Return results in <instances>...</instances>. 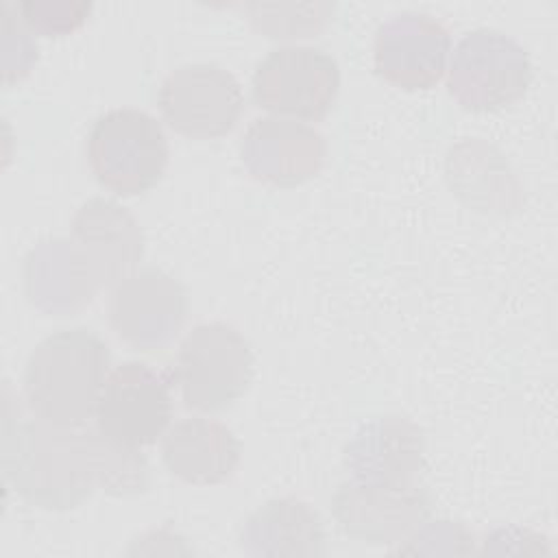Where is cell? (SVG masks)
Here are the masks:
<instances>
[{
	"mask_svg": "<svg viewBox=\"0 0 558 558\" xmlns=\"http://www.w3.org/2000/svg\"><path fill=\"white\" fill-rule=\"evenodd\" d=\"M157 102L163 120L192 140L229 133L244 107L240 81L211 61L183 63L161 81Z\"/></svg>",
	"mask_w": 558,
	"mask_h": 558,
	"instance_id": "7",
	"label": "cell"
},
{
	"mask_svg": "<svg viewBox=\"0 0 558 558\" xmlns=\"http://www.w3.org/2000/svg\"><path fill=\"white\" fill-rule=\"evenodd\" d=\"M451 50L449 31L421 11H401L379 24L373 41L375 70L403 89H429L440 81Z\"/></svg>",
	"mask_w": 558,
	"mask_h": 558,
	"instance_id": "11",
	"label": "cell"
},
{
	"mask_svg": "<svg viewBox=\"0 0 558 558\" xmlns=\"http://www.w3.org/2000/svg\"><path fill=\"white\" fill-rule=\"evenodd\" d=\"M2 469L7 482L33 506L68 510L98 486L94 429L59 427L41 418L4 416Z\"/></svg>",
	"mask_w": 558,
	"mask_h": 558,
	"instance_id": "1",
	"label": "cell"
},
{
	"mask_svg": "<svg viewBox=\"0 0 558 558\" xmlns=\"http://www.w3.org/2000/svg\"><path fill=\"white\" fill-rule=\"evenodd\" d=\"M340 527L364 543H395L432 514L429 493L410 482H371L351 477L331 499Z\"/></svg>",
	"mask_w": 558,
	"mask_h": 558,
	"instance_id": "9",
	"label": "cell"
},
{
	"mask_svg": "<svg viewBox=\"0 0 558 558\" xmlns=\"http://www.w3.org/2000/svg\"><path fill=\"white\" fill-rule=\"evenodd\" d=\"M325 137L288 118H257L242 140V161L275 185H294L316 174L325 161Z\"/></svg>",
	"mask_w": 558,
	"mask_h": 558,
	"instance_id": "13",
	"label": "cell"
},
{
	"mask_svg": "<svg viewBox=\"0 0 558 558\" xmlns=\"http://www.w3.org/2000/svg\"><path fill=\"white\" fill-rule=\"evenodd\" d=\"M161 458L179 480L209 486L231 477L240 462V442L225 423L207 416H187L163 434Z\"/></svg>",
	"mask_w": 558,
	"mask_h": 558,
	"instance_id": "14",
	"label": "cell"
},
{
	"mask_svg": "<svg viewBox=\"0 0 558 558\" xmlns=\"http://www.w3.org/2000/svg\"><path fill=\"white\" fill-rule=\"evenodd\" d=\"M74 251L94 286L120 281L142 257L135 218L109 198H89L72 220Z\"/></svg>",
	"mask_w": 558,
	"mask_h": 558,
	"instance_id": "12",
	"label": "cell"
},
{
	"mask_svg": "<svg viewBox=\"0 0 558 558\" xmlns=\"http://www.w3.org/2000/svg\"><path fill=\"white\" fill-rule=\"evenodd\" d=\"M423 434L405 416H377L347 447V469L357 480L410 482L423 469Z\"/></svg>",
	"mask_w": 558,
	"mask_h": 558,
	"instance_id": "15",
	"label": "cell"
},
{
	"mask_svg": "<svg viewBox=\"0 0 558 558\" xmlns=\"http://www.w3.org/2000/svg\"><path fill=\"white\" fill-rule=\"evenodd\" d=\"M24 22L44 35H63L78 28L92 2H65V0H24L17 4Z\"/></svg>",
	"mask_w": 558,
	"mask_h": 558,
	"instance_id": "18",
	"label": "cell"
},
{
	"mask_svg": "<svg viewBox=\"0 0 558 558\" xmlns=\"http://www.w3.org/2000/svg\"><path fill=\"white\" fill-rule=\"evenodd\" d=\"M244 9L251 24L275 39L316 35L333 13L331 2H248Z\"/></svg>",
	"mask_w": 558,
	"mask_h": 558,
	"instance_id": "17",
	"label": "cell"
},
{
	"mask_svg": "<svg viewBox=\"0 0 558 558\" xmlns=\"http://www.w3.org/2000/svg\"><path fill=\"white\" fill-rule=\"evenodd\" d=\"M323 543L318 514L296 497L266 501L248 517L242 530V545L253 554H323Z\"/></svg>",
	"mask_w": 558,
	"mask_h": 558,
	"instance_id": "16",
	"label": "cell"
},
{
	"mask_svg": "<svg viewBox=\"0 0 558 558\" xmlns=\"http://www.w3.org/2000/svg\"><path fill=\"white\" fill-rule=\"evenodd\" d=\"M170 414L168 379L146 362L129 360L107 375L94 418L105 436L140 449L166 432Z\"/></svg>",
	"mask_w": 558,
	"mask_h": 558,
	"instance_id": "8",
	"label": "cell"
},
{
	"mask_svg": "<svg viewBox=\"0 0 558 558\" xmlns=\"http://www.w3.org/2000/svg\"><path fill=\"white\" fill-rule=\"evenodd\" d=\"M532 83L527 50L499 28H473L453 48L447 87L471 111H495L523 98Z\"/></svg>",
	"mask_w": 558,
	"mask_h": 558,
	"instance_id": "5",
	"label": "cell"
},
{
	"mask_svg": "<svg viewBox=\"0 0 558 558\" xmlns=\"http://www.w3.org/2000/svg\"><path fill=\"white\" fill-rule=\"evenodd\" d=\"M251 85L262 109L314 122L325 118L336 102L340 68L325 48L288 44L266 52L255 65Z\"/></svg>",
	"mask_w": 558,
	"mask_h": 558,
	"instance_id": "6",
	"label": "cell"
},
{
	"mask_svg": "<svg viewBox=\"0 0 558 558\" xmlns=\"http://www.w3.org/2000/svg\"><path fill=\"white\" fill-rule=\"evenodd\" d=\"M170 157L161 122L135 107L100 113L87 133V161L94 177L111 192L133 196L150 190Z\"/></svg>",
	"mask_w": 558,
	"mask_h": 558,
	"instance_id": "3",
	"label": "cell"
},
{
	"mask_svg": "<svg viewBox=\"0 0 558 558\" xmlns=\"http://www.w3.org/2000/svg\"><path fill=\"white\" fill-rule=\"evenodd\" d=\"M253 379L248 340L229 323L194 325L179 344L174 381L187 408L216 412L240 399Z\"/></svg>",
	"mask_w": 558,
	"mask_h": 558,
	"instance_id": "4",
	"label": "cell"
},
{
	"mask_svg": "<svg viewBox=\"0 0 558 558\" xmlns=\"http://www.w3.org/2000/svg\"><path fill=\"white\" fill-rule=\"evenodd\" d=\"M109 325L135 349L166 347L187 316L185 288L161 268L124 275L109 296Z\"/></svg>",
	"mask_w": 558,
	"mask_h": 558,
	"instance_id": "10",
	"label": "cell"
},
{
	"mask_svg": "<svg viewBox=\"0 0 558 558\" xmlns=\"http://www.w3.org/2000/svg\"><path fill=\"white\" fill-rule=\"evenodd\" d=\"M109 347L89 327H65L46 336L24 366L31 412L59 427H83L98 405L109 375Z\"/></svg>",
	"mask_w": 558,
	"mask_h": 558,
	"instance_id": "2",
	"label": "cell"
}]
</instances>
